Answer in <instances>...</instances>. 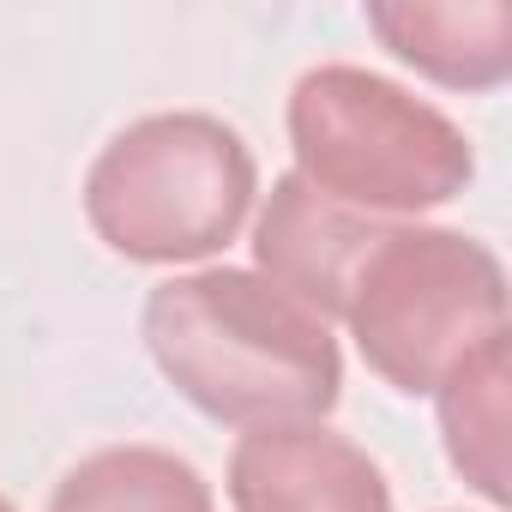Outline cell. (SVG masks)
<instances>
[{
  "mask_svg": "<svg viewBox=\"0 0 512 512\" xmlns=\"http://www.w3.org/2000/svg\"><path fill=\"white\" fill-rule=\"evenodd\" d=\"M157 374L223 428L326 422L344 398V350L320 314L247 266L175 272L139 314Z\"/></svg>",
  "mask_w": 512,
  "mask_h": 512,
  "instance_id": "6da1fadb",
  "label": "cell"
},
{
  "mask_svg": "<svg viewBox=\"0 0 512 512\" xmlns=\"http://www.w3.org/2000/svg\"><path fill=\"white\" fill-rule=\"evenodd\" d=\"M85 223L133 266H205L260 199L253 145L205 109L127 121L85 169Z\"/></svg>",
  "mask_w": 512,
  "mask_h": 512,
  "instance_id": "7a4b0ae2",
  "label": "cell"
},
{
  "mask_svg": "<svg viewBox=\"0 0 512 512\" xmlns=\"http://www.w3.org/2000/svg\"><path fill=\"white\" fill-rule=\"evenodd\" d=\"M284 127L296 175L380 223L452 205L476 175V151L446 109L350 61L308 67L290 85Z\"/></svg>",
  "mask_w": 512,
  "mask_h": 512,
  "instance_id": "3957f363",
  "label": "cell"
},
{
  "mask_svg": "<svg viewBox=\"0 0 512 512\" xmlns=\"http://www.w3.org/2000/svg\"><path fill=\"white\" fill-rule=\"evenodd\" d=\"M344 326L392 392L434 398L464 356L506 338V266L464 229L392 223L350 284Z\"/></svg>",
  "mask_w": 512,
  "mask_h": 512,
  "instance_id": "277c9868",
  "label": "cell"
},
{
  "mask_svg": "<svg viewBox=\"0 0 512 512\" xmlns=\"http://www.w3.org/2000/svg\"><path fill=\"white\" fill-rule=\"evenodd\" d=\"M223 494L235 512H392L386 470L326 422L247 428L229 452Z\"/></svg>",
  "mask_w": 512,
  "mask_h": 512,
  "instance_id": "5b68a950",
  "label": "cell"
},
{
  "mask_svg": "<svg viewBox=\"0 0 512 512\" xmlns=\"http://www.w3.org/2000/svg\"><path fill=\"white\" fill-rule=\"evenodd\" d=\"M386 229L392 223L362 217V211L314 193L290 169L272 181L260 217H253V272L332 326V320H344L350 284H356L362 260L374 253V241Z\"/></svg>",
  "mask_w": 512,
  "mask_h": 512,
  "instance_id": "8992f818",
  "label": "cell"
},
{
  "mask_svg": "<svg viewBox=\"0 0 512 512\" xmlns=\"http://www.w3.org/2000/svg\"><path fill=\"white\" fill-rule=\"evenodd\" d=\"M380 49L446 91H500L512 79L506 0H374L362 13Z\"/></svg>",
  "mask_w": 512,
  "mask_h": 512,
  "instance_id": "52a82bcc",
  "label": "cell"
},
{
  "mask_svg": "<svg viewBox=\"0 0 512 512\" xmlns=\"http://www.w3.org/2000/svg\"><path fill=\"white\" fill-rule=\"evenodd\" d=\"M434 416H440V446L446 464L464 476L470 494H482L494 512L512 500V470H506V428H512V332L464 356L440 386H434Z\"/></svg>",
  "mask_w": 512,
  "mask_h": 512,
  "instance_id": "ba28073f",
  "label": "cell"
},
{
  "mask_svg": "<svg viewBox=\"0 0 512 512\" xmlns=\"http://www.w3.org/2000/svg\"><path fill=\"white\" fill-rule=\"evenodd\" d=\"M49 512H217V500L181 452L127 440L79 458L55 482Z\"/></svg>",
  "mask_w": 512,
  "mask_h": 512,
  "instance_id": "9c48e42d",
  "label": "cell"
},
{
  "mask_svg": "<svg viewBox=\"0 0 512 512\" xmlns=\"http://www.w3.org/2000/svg\"><path fill=\"white\" fill-rule=\"evenodd\" d=\"M0 512H19V506H13V500H7V494H0Z\"/></svg>",
  "mask_w": 512,
  "mask_h": 512,
  "instance_id": "30bf717a",
  "label": "cell"
}]
</instances>
